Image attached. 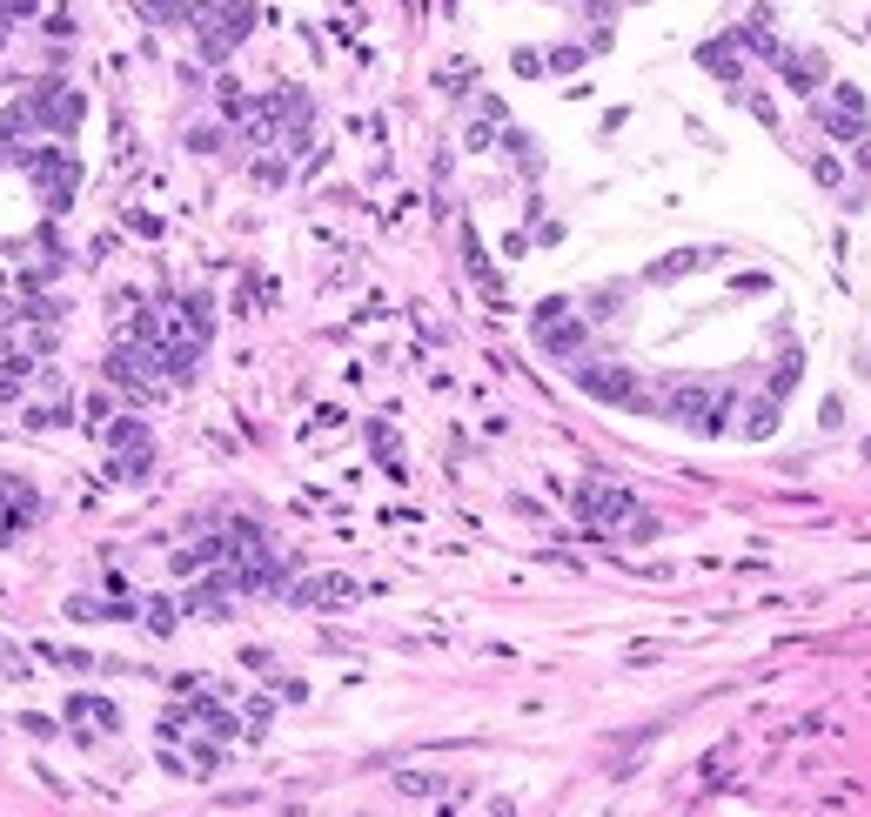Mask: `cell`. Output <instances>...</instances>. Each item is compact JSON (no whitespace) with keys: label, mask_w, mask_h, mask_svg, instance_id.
I'll return each instance as SVG.
<instances>
[{"label":"cell","mask_w":871,"mask_h":817,"mask_svg":"<svg viewBox=\"0 0 871 817\" xmlns=\"http://www.w3.org/2000/svg\"><path fill=\"white\" fill-rule=\"evenodd\" d=\"M845 101H831L825 108V128L831 134H865V108H858V88H838Z\"/></svg>","instance_id":"cell-3"},{"label":"cell","mask_w":871,"mask_h":817,"mask_svg":"<svg viewBox=\"0 0 871 817\" xmlns=\"http://www.w3.org/2000/svg\"><path fill=\"white\" fill-rule=\"evenodd\" d=\"M67 717H74V724H101V730H114V724H121V710H114V704H101V697H74V704H67Z\"/></svg>","instance_id":"cell-6"},{"label":"cell","mask_w":871,"mask_h":817,"mask_svg":"<svg viewBox=\"0 0 871 817\" xmlns=\"http://www.w3.org/2000/svg\"><path fill=\"white\" fill-rule=\"evenodd\" d=\"M349 597H356L349 576H322V583H302V590H295V603H349Z\"/></svg>","instance_id":"cell-4"},{"label":"cell","mask_w":871,"mask_h":817,"mask_svg":"<svg viewBox=\"0 0 871 817\" xmlns=\"http://www.w3.org/2000/svg\"><path fill=\"white\" fill-rule=\"evenodd\" d=\"M27 121H41V128H74V121H81V94L61 88V81H47V88L27 94Z\"/></svg>","instance_id":"cell-1"},{"label":"cell","mask_w":871,"mask_h":817,"mask_svg":"<svg viewBox=\"0 0 871 817\" xmlns=\"http://www.w3.org/2000/svg\"><path fill=\"white\" fill-rule=\"evenodd\" d=\"M704 402H711V389L704 382H684V389H670V409L684 422H704Z\"/></svg>","instance_id":"cell-7"},{"label":"cell","mask_w":871,"mask_h":817,"mask_svg":"<svg viewBox=\"0 0 871 817\" xmlns=\"http://www.w3.org/2000/svg\"><path fill=\"white\" fill-rule=\"evenodd\" d=\"M396 791H402V797H423V804H429V797H443L449 784H443V777H416V771H402V777H396Z\"/></svg>","instance_id":"cell-8"},{"label":"cell","mask_w":871,"mask_h":817,"mask_svg":"<svg viewBox=\"0 0 871 817\" xmlns=\"http://www.w3.org/2000/svg\"><path fill=\"white\" fill-rule=\"evenodd\" d=\"M0 322H14V309H7V295H0Z\"/></svg>","instance_id":"cell-10"},{"label":"cell","mask_w":871,"mask_h":817,"mask_svg":"<svg viewBox=\"0 0 871 817\" xmlns=\"http://www.w3.org/2000/svg\"><path fill=\"white\" fill-rule=\"evenodd\" d=\"M0 496H7V509H14L21 523H34V516H41V496H34L21 476H0Z\"/></svg>","instance_id":"cell-5"},{"label":"cell","mask_w":871,"mask_h":817,"mask_svg":"<svg viewBox=\"0 0 871 817\" xmlns=\"http://www.w3.org/2000/svg\"><path fill=\"white\" fill-rule=\"evenodd\" d=\"M148 623H155V637L175 630V603H148Z\"/></svg>","instance_id":"cell-9"},{"label":"cell","mask_w":871,"mask_h":817,"mask_svg":"<svg viewBox=\"0 0 871 817\" xmlns=\"http://www.w3.org/2000/svg\"><path fill=\"white\" fill-rule=\"evenodd\" d=\"M577 509H583V523H597V530H610V523L637 516L630 489H610V483H583V489H577Z\"/></svg>","instance_id":"cell-2"}]
</instances>
